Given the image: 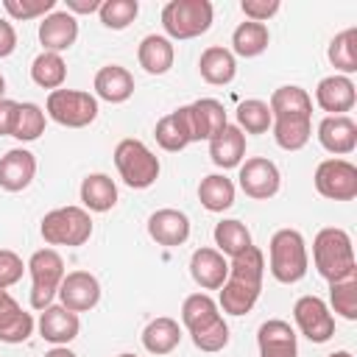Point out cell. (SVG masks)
Segmentation results:
<instances>
[{"mask_svg":"<svg viewBox=\"0 0 357 357\" xmlns=\"http://www.w3.org/2000/svg\"><path fill=\"white\" fill-rule=\"evenodd\" d=\"M14 50H17V31L6 17H0V59L11 56Z\"/></svg>","mask_w":357,"mask_h":357,"instance_id":"cell-47","label":"cell"},{"mask_svg":"<svg viewBox=\"0 0 357 357\" xmlns=\"http://www.w3.org/2000/svg\"><path fill=\"white\" fill-rule=\"evenodd\" d=\"M25 262H22V257L17 254V251H11V248H0V287L6 290V287H11V284H17L20 279H22V273H25Z\"/></svg>","mask_w":357,"mask_h":357,"instance_id":"cell-44","label":"cell"},{"mask_svg":"<svg viewBox=\"0 0 357 357\" xmlns=\"http://www.w3.org/2000/svg\"><path fill=\"white\" fill-rule=\"evenodd\" d=\"M39 335L53 343V346H67L70 340L78 337V329H81V321H78V312L61 307V304H50L42 310L39 315Z\"/></svg>","mask_w":357,"mask_h":357,"instance_id":"cell-19","label":"cell"},{"mask_svg":"<svg viewBox=\"0 0 357 357\" xmlns=\"http://www.w3.org/2000/svg\"><path fill=\"white\" fill-rule=\"evenodd\" d=\"M39 231L47 245L78 248L92 237V218L84 206H59L42 218Z\"/></svg>","mask_w":357,"mask_h":357,"instance_id":"cell-6","label":"cell"},{"mask_svg":"<svg viewBox=\"0 0 357 357\" xmlns=\"http://www.w3.org/2000/svg\"><path fill=\"white\" fill-rule=\"evenodd\" d=\"M237 181H240V190L254 198V201H268L279 192L282 187V176H279V167L265 159V156H251L240 165V173H237Z\"/></svg>","mask_w":357,"mask_h":357,"instance_id":"cell-11","label":"cell"},{"mask_svg":"<svg viewBox=\"0 0 357 357\" xmlns=\"http://www.w3.org/2000/svg\"><path fill=\"white\" fill-rule=\"evenodd\" d=\"M148 234H151V240H156L159 245L176 248V245H181V243H187V237H190V218H187L181 209H173V206L156 209V212L148 218Z\"/></svg>","mask_w":357,"mask_h":357,"instance_id":"cell-17","label":"cell"},{"mask_svg":"<svg viewBox=\"0 0 357 357\" xmlns=\"http://www.w3.org/2000/svg\"><path fill=\"white\" fill-rule=\"evenodd\" d=\"M47 117L64 128H84L98 117V98L81 89H53L47 95Z\"/></svg>","mask_w":357,"mask_h":357,"instance_id":"cell-8","label":"cell"},{"mask_svg":"<svg viewBox=\"0 0 357 357\" xmlns=\"http://www.w3.org/2000/svg\"><path fill=\"white\" fill-rule=\"evenodd\" d=\"M137 61L148 75H165L176 61V47L167 36L148 33V36H142V42L137 47Z\"/></svg>","mask_w":357,"mask_h":357,"instance_id":"cell-23","label":"cell"},{"mask_svg":"<svg viewBox=\"0 0 357 357\" xmlns=\"http://www.w3.org/2000/svg\"><path fill=\"white\" fill-rule=\"evenodd\" d=\"M78 39V20L70 11H53L39 22V42L45 53L70 50Z\"/></svg>","mask_w":357,"mask_h":357,"instance_id":"cell-20","label":"cell"},{"mask_svg":"<svg viewBox=\"0 0 357 357\" xmlns=\"http://www.w3.org/2000/svg\"><path fill=\"white\" fill-rule=\"evenodd\" d=\"M36 176V156L25 148H11L0 159V187L6 192H22Z\"/></svg>","mask_w":357,"mask_h":357,"instance_id":"cell-21","label":"cell"},{"mask_svg":"<svg viewBox=\"0 0 357 357\" xmlns=\"http://www.w3.org/2000/svg\"><path fill=\"white\" fill-rule=\"evenodd\" d=\"M139 14V3L137 0H103L98 8V17L106 28L112 31H123L128 28Z\"/></svg>","mask_w":357,"mask_h":357,"instance_id":"cell-41","label":"cell"},{"mask_svg":"<svg viewBox=\"0 0 357 357\" xmlns=\"http://www.w3.org/2000/svg\"><path fill=\"white\" fill-rule=\"evenodd\" d=\"M190 337H192L195 349L212 354V351H220V349L229 346V326H226L223 318H218L215 324H209L206 329H201V332H195V335H190Z\"/></svg>","mask_w":357,"mask_h":357,"instance_id":"cell-43","label":"cell"},{"mask_svg":"<svg viewBox=\"0 0 357 357\" xmlns=\"http://www.w3.org/2000/svg\"><path fill=\"white\" fill-rule=\"evenodd\" d=\"M45 357H78L75 351H70L67 346H53L50 351H45Z\"/></svg>","mask_w":357,"mask_h":357,"instance_id":"cell-49","label":"cell"},{"mask_svg":"<svg viewBox=\"0 0 357 357\" xmlns=\"http://www.w3.org/2000/svg\"><path fill=\"white\" fill-rule=\"evenodd\" d=\"M268 42H271L268 25L245 20L231 33V53L234 56H243V59H254V56H259V53L268 50Z\"/></svg>","mask_w":357,"mask_h":357,"instance_id":"cell-34","label":"cell"},{"mask_svg":"<svg viewBox=\"0 0 357 357\" xmlns=\"http://www.w3.org/2000/svg\"><path fill=\"white\" fill-rule=\"evenodd\" d=\"M3 298H8V290H3V287H0V301H3Z\"/></svg>","mask_w":357,"mask_h":357,"instance_id":"cell-52","label":"cell"},{"mask_svg":"<svg viewBox=\"0 0 357 357\" xmlns=\"http://www.w3.org/2000/svg\"><path fill=\"white\" fill-rule=\"evenodd\" d=\"M315 190L329 201H354L357 198V167L349 159H324L315 167Z\"/></svg>","mask_w":357,"mask_h":357,"instance_id":"cell-9","label":"cell"},{"mask_svg":"<svg viewBox=\"0 0 357 357\" xmlns=\"http://www.w3.org/2000/svg\"><path fill=\"white\" fill-rule=\"evenodd\" d=\"M114 167L131 190H148L159 178V170H162L156 153L142 139H134V137H126V139L117 142Z\"/></svg>","mask_w":357,"mask_h":357,"instance_id":"cell-4","label":"cell"},{"mask_svg":"<svg viewBox=\"0 0 357 357\" xmlns=\"http://www.w3.org/2000/svg\"><path fill=\"white\" fill-rule=\"evenodd\" d=\"M3 95H6V78L0 75V100H3Z\"/></svg>","mask_w":357,"mask_h":357,"instance_id":"cell-51","label":"cell"},{"mask_svg":"<svg viewBox=\"0 0 357 357\" xmlns=\"http://www.w3.org/2000/svg\"><path fill=\"white\" fill-rule=\"evenodd\" d=\"M312 262L315 271L326 279V282H337L343 276L357 273V262H354V245L346 229L337 226H326L315 234L312 240Z\"/></svg>","mask_w":357,"mask_h":357,"instance_id":"cell-2","label":"cell"},{"mask_svg":"<svg viewBox=\"0 0 357 357\" xmlns=\"http://www.w3.org/2000/svg\"><path fill=\"white\" fill-rule=\"evenodd\" d=\"M262 276H265V257L257 245L245 248L243 254L231 257L229 276L220 284V301L218 307L229 315H245L254 310L259 293H262Z\"/></svg>","mask_w":357,"mask_h":357,"instance_id":"cell-1","label":"cell"},{"mask_svg":"<svg viewBox=\"0 0 357 357\" xmlns=\"http://www.w3.org/2000/svg\"><path fill=\"white\" fill-rule=\"evenodd\" d=\"M271 128L282 151H301L312 137V117H273Z\"/></svg>","mask_w":357,"mask_h":357,"instance_id":"cell-31","label":"cell"},{"mask_svg":"<svg viewBox=\"0 0 357 357\" xmlns=\"http://www.w3.org/2000/svg\"><path fill=\"white\" fill-rule=\"evenodd\" d=\"M190 276L204 290H220L229 276V259L218 248H195L190 257Z\"/></svg>","mask_w":357,"mask_h":357,"instance_id":"cell-18","label":"cell"},{"mask_svg":"<svg viewBox=\"0 0 357 357\" xmlns=\"http://www.w3.org/2000/svg\"><path fill=\"white\" fill-rule=\"evenodd\" d=\"M329 310L346 321H357V273L329 282Z\"/></svg>","mask_w":357,"mask_h":357,"instance_id":"cell-39","label":"cell"},{"mask_svg":"<svg viewBox=\"0 0 357 357\" xmlns=\"http://www.w3.org/2000/svg\"><path fill=\"white\" fill-rule=\"evenodd\" d=\"M198 73L206 84L212 86H226L234 81L237 75V59L229 47H220V45H212L201 53L198 59Z\"/></svg>","mask_w":357,"mask_h":357,"instance_id":"cell-24","label":"cell"},{"mask_svg":"<svg viewBox=\"0 0 357 357\" xmlns=\"http://www.w3.org/2000/svg\"><path fill=\"white\" fill-rule=\"evenodd\" d=\"M181 112H184V120H187V128H190V139H192V142L212 139V137H215L218 131H223L226 123H229L223 103L215 100V98L192 100V103L181 106Z\"/></svg>","mask_w":357,"mask_h":357,"instance_id":"cell-12","label":"cell"},{"mask_svg":"<svg viewBox=\"0 0 357 357\" xmlns=\"http://www.w3.org/2000/svg\"><path fill=\"white\" fill-rule=\"evenodd\" d=\"M81 204L86 212H109L117 204V184L106 173H89L81 181Z\"/></svg>","mask_w":357,"mask_h":357,"instance_id":"cell-27","label":"cell"},{"mask_svg":"<svg viewBox=\"0 0 357 357\" xmlns=\"http://www.w3.org/2000/svg\"><path fill=\"white\" fill-rule=\"evenodd\" d=\"M117 357H137V354H128V351H123V354H117Z\"/></svg>","mask_w":357,"mask_h":357,"instance_id":"cell-53","label":"cell"},{"mask_svg":"<svg viewBox=\"0 0 357 357\" xmlns=\"http://www.w3.org/2000/svg\"><path fill=\"white\" fill-rule=\"evenodd\" d=\"M33 315L25 312L11 296L0 301V343H25L33 335Z\"/></svg>","mask_w":357,"mask_h":357,"instance_id":"cell-26","label":"cell"},{"mask_svg":"<svg viewBox=\"0 0 357 357\" xmlns=\"http://www.w3.org/2000/svg\"><path fill=\"white\" fill-rule=\"evenodd\" d=\"M293 318H296L298 332L310 343H326L335 335V315L326 307V301L318 296H301L293 304Z\"/></svg>","mask_w":357,"mask_h":357,"instance_id":"cell-10","label":"cell"},{"mask_svg":"<svg viewBox=\"0 0 357 357\" xmlns=\"http://www.w3.org/2000/svg\"><path fill=\"white\" fill-rule=\"evenodd\" d=\"M271 114L273 117H312V98L307 95V89L296 86V84H284L279 89H273L271 100Z\"/></svg>","mask_w":357,"mask_h":357,"instance_id":"cell-29","label":"cell"},{"mask_svg":"<svg viewBox=\"0 0 357 357\" xmlns=\"http://www.w3.org/2000/svg\"><path fill=\"white\" fill-rule=\"evenodd\" d=\"M95 95L106 103H126L134 95V75L120 64H106L95 73Z\"/></svg>","mask_w":357,"mask_h":357,"instance_id":"cell-25","label":"cell"},{"mask_svg":"<svg viewBox=\"0 0 357 357\" xmlns=\"http://www.w3.org/2000/svg\"><path fill=\"white\" fill-rule=\"evenodd\" d=\"M17 109H20L17 100H8V98L0 100V137H11L14 120H17Z\"/></svg>","mask_w":357,"mask_h":357,"instance_id":"cell-46","label":"cell"},{"mask_svg":"<svg viewBox=\"0 0 357 357\" xmlns=\"http://www.w3.org/2000/svg\"><path fill=\"white\" fill-rule=\"evenodd\" d=\"M315 103L329 112V114H346L354 109L357 103V89H354V81L346 78V75H326L318 81L315 86Z\"/></svg>","mask_w":357,"mask_h":357,"instance_id":"cell-16","label":"cell"},{"mask_svg":"<svg viewBox=\"0 0 357 357\" xmlns=\"http://www.w3.org/2000/svg\"><path fill=\"white\" fill-rule=\"evenodd\" d=\"M279 8H282L279 0H243V3H240V11L245 14V20L262 22V25H265Z\"/></svg>","mask_w":357,"mask_h":357,"instance_id":"cell-45","label":"cell"},{"mask_svg":"<svg viewBox=\"0 0 357 357\" xmlns=\"http://www.w3.org/2000/svg\"><path fill=\"white\" fill-rule=\"evenodd\" d=\"M31 78L36 86L42 89H61V84L67 81V64L61 59V53H39L31 61Z\"/></svg>","mask_w":357,"mask_h":357,"instance_id":"cell-37","label":"cell"},{"mask_svg":"<svg viewBox=\"0 0 357 357\" xmlns=\"http://www.w3.org/2000/svg\"><path fill=\"white\" fill-rule=\"evenodd\" d=\"M3 8L11 20H36V17H47L56 8V0H3Z\"/></svg>","mask_w":357,"mask_h":357,"instance_id":"cell-42","label":"cell"},{"mask_svg":"<svg viewBox=\"0 0 357 357\" xmlns=\"http://www.w3.org/2000/svg\"><path fill=\"white\" fill-rule=\"evenodd\" d=\"M153 137H156L159 148H162V151H170V153H178V151H184V148L192 142L181 106H178L176 112L159 117V123H156V128H153Z\"/></svg>","mask_w":357,"mask_h":357,"instance_id":"cell-32","label":"cell"},{"mask_svg":"<svg viewBox=\"0 0 357 357\" xmlns=\"http://www.w3.org/2000/svg\"><path fill=\"white\" fill-rule=\"evenodd\" d=\"M103 0H67V11L75 17V14H92L100 8Z\"/></svg>","mask_w":357,"mask_h":357,"instance_id":"cell-48","label":"cell"},{"mask_svg":"<svg viewBox=\"0 0 357 357\" xmlns=\"http://www.w3.org/2000/svg\"><path fill=\"white\" fill-rule=\"evenodd\" d=\"M326 357H354V354L346 351V349H340V351H332V354H326Z\"/></svg>","mask_w":357,"mask_h":357,"instance_id":"cell-50","label":"cell"},{"mask_svg":"<svg viewBox=\"0 0 357 357\" xmlns=\"http://www.w3.org/2000/svg\"><path fill=\"white\" fill-rule=\"evenodd\" d=\"M56 296H59L61 307H67L73 312H89L100 301V282L89 271H73V273H64Z\"/></svg>","mask_w":357,"mask_h":357,"instance_id":"cell-13","label":"cell"},{"mask_svg":"<svg viewBox=\"0 0 357 357\" xmlns=\"http://www.w3.org/2000/svg\"><path fill=\"white\" fill-rule=\"evenodd\" d=\"M218 318H223V315H220V307H218V301H215L212 296H206V293H192V296H187L184 304H181V324L187 326L190 335L206 329V326L215 324Z\"/></svg>","mask_w":357,"mask_h":357,"instance_id":"cell-30","label":"cell"},{"mask_svg":"<svg viewBox=\"0 0 357 357\" xmlns=\"http://www.w3.org/2000/svg\"><path fill=\"white\" fill-rule=\"evenodd\" d=\"M257 346L259 357H298L296 329L282 318H271L257 329Z\"/></svg>","mask_w":357,"mask_h":357,"instance_id":"cell-15","label":"cell"},{"mask_svg":"<svg viewBox=\"0 0 357 357\" xmlns=\"http://www.w3.org/2000/svg\"><path fill=\"white\" fill-rule=\"evenodd\" d=\"M212 17L209 0H170L162 8V28L167 39H195L212 28Z\"/></svg>","mask_w":357,"mask_h":357,"instance_id":"cell-5","label":"cell"},{"mask_svg":"<svg viewBox=\"0 0 357 357\" xmlns=\"http://www.w3.org/2000/svg\"><path fill=\"white\" fill-rule=\"evenodd\" d=\"M42 134H45V112H42V106H36V103H20L11 137L20 139V142H33Z\"/></svg>","mask_w":357,"mask_h":357,"instance_id":"cell-40","label":"cell"},{"mask_svg":"<svg viewBox=\"0 0 357 357\" xmlns=\"http://www.w3.org/2000/svg\"><path fill=\"white\" fill-rule=\"evenodd\" d=\"M318 142L335 156H346L357 148V123L349 114H326L318 123Z\"/></svg>","mask_w":357,"mask_h":357,"instance_id":"cell-14","label":"cell"},{"mask_svg":"<svg viewBox=\"0 0 357 357\" xmlns=\"http://www.w3.org/2000/svg\"><path fill=\"white\" fill-rule=\"evenodd\" d=\"M181 343V326L176 318H167V315H159L153 318L145 329H142V346L145 351L162 357V354H170L176 346Z\"/></svg>","mask_w":357,"mask_h":357,"instance_id":"cell-28","label":"cell"},{"mask_svg":"<svg viewBox=\"0 0 357 357\" xmlns=\"http://www.w3.org/2000/svg\"><path fill=\"white\" fill-rule=\"evenodd\" d=\"M212 237H215L218 251H220L223 257H229V259L237 257V254H243L248 245H254V243H251V231L245 229V223H240V220H234V218H226V220L215 223Z\"/></svg>","mask_w":357,"mask_h":357,"instance_id":"cell-36","label":"cell"},{"mask_svg":"<svg viewBox=\"0 0 357 357\" xmlns=\"http://www.w3.org/2000/svg\"><path fill=\"white\" fill-rule=\"evenodd\" d=\"M268 257H271V276L282 284H296L307 276L310 268V254L301 231L296 229H279L273 231L268 243Z\"/></svg>","mask_w":357,"mask_h":357,"instance_id":"cell-3","label":"cell"},{"mask_svg":"<svg viewBox=\"0 0 357 357\" xmlns=\"http://www.w3.org/2000/svg\"><path fill=\"white\" fill-rule=\"evenodd\" d=\"M209 159L223 170L240 167L245 159V134L234 123H226V128L209 139Z\"/></svg>","mask_w":357,"mask_h":357,"instance_id":"cell-22","label":"cell"},{"mask_svg":"<svg viewBox=\"0 0 357 357\" xmlns=\"http://www.w3.org/2000/svg\"><path fill=\"white\" fill-rule=\"evenodd\" d=\"M237 128L243 134H265L271 126H273V114H271V106L259 98H248V100H240L237 103Z\"/></svg>","mask_w":357,"mask_h":357,"instance_id":"cell-38","label":"cell"},{"mask_svg":"<svg viewBox=\"0 0 357 357\" xmlns=\"http://www.w3.org/2000/svg\"><path fill=\"white\" fill-rule=\"evenodd\" d=\"M28 271H31V307L33 310H45L53 304V296L61 287L64 279V259L56 248H39L31 254L28 259Z\"/></svg>","mask_w":357,"mask_h":357,"instance_id":"cell-7","label":"cell"},{"mask_svg":"<svg viewBox=\"0 0 357 357\" xmlns=\"http://www.w3.org/2000/svg\"><path fill=\"white\" fill-rule=\"evenodd\" d=\"M326 56H329V64L337 70V75L349 78L351 73H357V28H346L335 33Z\"/></svg>","mask_w":357,"mask_h":357,"instance_id":"cell-35","label":"cell"},{"mask_svg":"<svg viewBox=\"0 0 357 357\" xmlns=\"http://www.w3.org/2000/svg\"><path fill=\"white\" fill-rule=\"evenodd\" d=\"M198 201L209 212H226L234 204V181L223 173H209L198 184Z\"/></svg>","mask_w":357,"mask_h":357,"instance_id":"cell-33","label":"cell"}]
</instances>
